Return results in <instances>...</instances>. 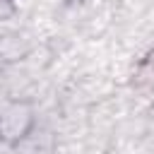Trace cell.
Instances as JSON below:
<instances>
[{"mask_svg": "<svg viewBox=\"0 0 154 154\" xmlns=\"http://www.w3.org/2000/svg\"><path fill=\"white\" fill-rule=\"evenodd\" d=\"M135 82H137V87L154 84V53H149V55L142 60V65H140V70H137V77H135Z\"/></svg>", "mask_w": 154, "mask_h": 154, "instance_id": "6da1fadb", "label": "cell"}]
</instances>
